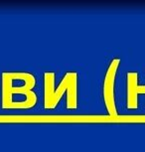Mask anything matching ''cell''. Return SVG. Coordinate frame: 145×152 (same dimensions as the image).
<instances>
[{
	"mask_svg": "<svg viewBox=\"0 0 145 152\" xmlns=\"http://www.w3.org/2000/svg\"><path fill=\"white\" fill-rule=\"evenodd\" d=\"M35 76L27 72L1 74V107L3 110H30L37 104Z\"/></svg>",
	"mask_w": 145,
	"mask_h": 152,
	"instance_id": "cell-1",
	"label": "cell"
},
{
	"mask_svg": "<svg viewBox=\"0 0 145 152\" xmlns=\"http://www.w3.org/2000/svg\"><path fill=\"white\" fill-rule=\"evenodd\" d=\"M55 73L45 72L44 74V108L54 110L66 94L68 110L78 108V74L68 72L56 87Z\"/></svg>",
	"mask_w": 145,
	"mask_h": 152,
	"instance_id": "cell-2",
	"label": "cell"
},
{
	"mask_svg": "<svg viewBox=\"0 0 145 152\" xmlns=\"http://www.w3.org/2000/svg\"><path fill=\"white\" fill-rule=\"evenodd\" d=\"M137 72H128L126 74V107L128 110H137L138 97L145 94V86L139 85Z\"/></svg>",
	"mask_w": 145,
	"mask_h": 152,
	"instance_id": "cell-4",
	"label": "cell"
},
{
	"mask_svg": "<svg viewBox=\"0 0 145 152\" xmlns=\"http://www.w3.org/2000/svg\"><path fill=\"white\" fill-rule=\"evenodd\" d=\"M120 59L114 58L109 63L104 75L103 85H102V96L107 113L110 116L117 115V108L115 102V78L117 70L120 66Z\"/></svg>",
	"mask_w": 145,
	"mask_h": 152,
	"instance_id": "cell-3",
	"label": "cell"
}]
</instances>
